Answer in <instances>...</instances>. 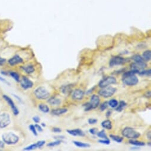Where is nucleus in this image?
<instances>
[{
  "instance_id": "f257e3e1",
  "label": "nucleus",
  "mask_w": 151,
  "mask_h": 151,
  "mask_svg": "<svg viewBox=\"0 0 151 151\" xmlns=\"http://www.w3.org/2000/svg\"><path fill=\"white\" fill-rule=\"evenodd\" d=\"M2 139L5 144L8 145H15L19 141V137L12 132L5 133L2 135Z\"/></svg>"
},
{
  "instance_id": "f03ea898",
  "label": "nucleus",
  "mask_w": 151,
  "mask_h": 151,
  "mask_svg": "<svg viewBox=\"0 0 151 151\" xmlns=\"http://www.w3.org/2000/svg\"><path fill=\"white\" fill-rule=\"evenodd\" d=\"M123 136L129 139H136L140 137V134L133 128L126 127L123 129L122 131Z\"/></svg>"
},
{
  "instance_id": "7ed1b4c3",
  "label": "nucleus",
  "mask_w": 151,
  "mask_h": 151,
  "mask_svg": "<svg viewBox=\"0 0 151 151\" xmlns=\"http://www.w3.org/2000/svg\"><path fill=\"white\" fill-rule=\"evenodd\" d=\"M35 96L39 99H46L49 97L50 93L44 87H39L34 91Z\"/></svg>"
},
{
  "instance_id": "20e7f679",
  "label": "nucleus",
  "mask_w": 151,
  "mask_h": 151,
  "mask_svg": "<svg viewBox=\"0 0 151 151\" xmlns=\"http://www.w3.org/2000/svg\"><path fill=\"white\" fill-rule=\"evenodd\" d=\"M117 89L112 87H106L103 88L98 91V94L104 98H108L111 97L116 92Z\"/></svg>"
},
{
  "instance_id": "39448f33",
  "label": "nucleus",
  "mask_w": 151,
  "mask_h": 151,
  "mask_svg": "<svg viewBox=\"0 0 151 151\" xmlns=\"http://www.w3.org/2000/svg\"><path fill=\"white\" fill-rule=\"evenodd\" d=\"M11 123V117L7 113L0 114V129H4Z\"/></svg>"
},
{
  "instance_id": "423d86ee",
  "label": "nucleus",
  "mask_w": 151,
  "mask_h": 151,
  "mask_svg": "<svg viewBox=\"0 0 151 151\" xmlns=\"http://www.w3.org/2000/svg\"><path fill=\"white\" fill-rule=\"evenodd\" d=\"M117 80L115 77H113V76H107V77L104 78V79L101 80V81L98 83V86L100 88H104V87H108L110 85L115 84Z\"/></svg>"
},
{
  "instance_id": "0eeeda50",
  "label": "nucleus",
  "mask_w": 151,
  "mask_h": 151,
  "mask_svg": "<svg viewBox=\"0 0 151 151\" xmlns=\"http://www.w3.org/2000/svg\"><path fill=\"white\" fill-rule=\"evenodd\" d=\"M123 82L128 86H134L138 83L139 79L135 75H132L123 78Z\"/></svg>"
},
{
  "instance_id": "6e6552de",
  "label": "nucleus",
  "mask_w": 151,
  "mask_h": 151,
  "mask_svg": "<svg viewBox=\"0 0 151 151\" xmlns=\"http://www.w3.org/2000/svg\"><path fill=\"white\" fill-rule=\"evenodd\" d=\"M129 59L122 58L120 56H114L111 58L109 62V65L110 67H113L114 66L121 65L127 62Z\"/></svg>"
},
{
  "instance_id": "1a4fd4ad",
  "label": "nucleus",
  "mask_w": 151,
  "mask_h": 151,
  "mask_svg": "<svg viewBox=\"0 0 151 151\" xmlns=\"http://www.w3.org/2000/svg\"><path fill=\"white\" fill-rule=\"evenodd\" d=\"M20 86L23 90H27L28 89L31 88L33 87L34 83L31 80H30L29 78L27 77V76H23L21 78V80H20Z\"/></svg>"
},
{
  "instance_id": "9d476101",
  "label": "nucleus",
  "mask_w": 151,
  "mask_h": 151,
  "mask_svg": "<svg viewBox=\"0 0 151 151\" xmlns=\"http://www.w3.org/2000/svg\"><path fill=\"white\" fill-rule=\"evenodd\" d=\"M3 98L4 99V100L6 101V102L8 103L9 106L11 108L12 113H13L14 115H17L19 114V110L18 109V108L15 106V104H14V101L10 97H8V95H3Z\"/></svg>"
},
{
  "instance_id": "9b49d317",
  "label": "nucleus",
  "mask_w": 151,
  "mask_h": 151,
  "mask_svg": "<svg viewBox=\"0 0 151 151\" xmlns=\"http://www.w3.org/2000/svg\"><path fill=\"white\" fill-rule=\"evenodd\" d=\"M23 61H24L23 59L21 56L18 55H15L8 60V63L10 66H13L18 65V64L23 63Z\"/></svg>"
},
{
  "instance_id": "f8f14e48",
  "label": "nucleus",
  "mask_w": 151,
  "mask_h": 151,
  "mask_svg": "<svg viewBox=\"0 0 151 151\" xmlns=\"http://www.w3.org/2000/svg\"><path fill=\"white\" fill-rule=\"evenodd\" d=\"M99 102H100V99H99V96L94 94L91 97L90 101L89 103H90L92 109H95L99 106Z\"/></svg>"
},
{
  "instance_id": "ddd939ff",
  "label": "nucleus",
  "mask_w": 151,
  "mask_h": 151,
  "mask_svg": "<svg viewBox=\"0 0 151 151\" xmlns=\"http://www.w3.org/2000/svg\"><path fill=\"white\" fill-rule=\"evenodd\" d=\"M72 99L74 100H81L84 96V91L81 89H76L72 93Z\"/></svg>"
},
{
  "instance_id": "4468645a",
  "label": "nucleus",
  "mask_w": 151,
  "mask_h": 151,
  "mask_svg": "<svg viewBox=\"0 0 151 151\" xmlns=\"http://www.w3.org/2000/svg\"><path fill=\"white\" fill-rule=\"evenodd\" d=\"M66 131L69 135L74 136H84L85 134L82 130L79 129H76L74 130H67Z\"/></svg>"
},
{
  "instance_id": "2eb2a0df",
  "label": "nucleus",
  "mask_w": 151,
  "mask_h": 151,
  "mask_svg": "<svg viewBox=\"0 0 151 151\" xmlns=\"http://www.w3.org/2000/svg\"><path fill=\"white\" fill-rule=\"evenodd\" d=\"M146 63L145 62H143V63H132L131 64L130 67L131 69H136V70L139 71L140 69H144L145 67H146Z\"/></svg>"
},
{
  "instance_id": "dca6fc26",
  "label": "nucleus",
  "mask_w": 151,
  "mask_h": 151,
  "mask_svg": "<svg viewBox=\"0 0 151 151\" xmlns=\"http://www.w3.org/2000/svg\"><path fill=\"white\" fill-rule=\"evenodd\" d=\"M47 103L51 106H59L61 104V100L56 97H52L48 99Z\"/></svg>"
},
{
  "instance_id": "f3484780",
  "label": "nucleus",
  "mask_w": 151,
  "mask_h": 151,
  "mask_svg": "<svg viewBox=\"0 0 151 151\" xmlns=\"http://www.w3.org/2000/svg\"><path fill=\"white\" fill-rule=\"evenodd\" d=\"M21 68L27 74H31L35 72V71L34 66L33 65H31V64H29V65H27L26 66H21Z\"/></svg>"
},
{
  "instance_id": "a211bd4d",
  "label": "nucleus",
  "mask_w": 151,
  "mask_h": 151,
  "mask_svg": "<svg viewBox=\"0 0 151 151\" xmlns=\"http://www.w3.org/2000/svg\"><path fill=\"white\" fill-rule=\"evenodd\" d=\"M68 111L67 108H58L52 110L51 113L54 115H60L63 114Z\"/></svg>"
},
{
  "instance_id": "6ab92c4d",
  "label": "nucleus",
  "mask_w": 151,
  "mask_h": 151,
  "mask_svg": "<svg viewBox=\"0 0 151 151\" xmlns=\"http://www.w3.org/2000/svg\"><path fill=\"white\" fill-rule=\"evenodd\" d=\"M60 91L66 95H68L72 92V88L70 85H64L60 88Z\"/></svg>"
},
{
  "instance_id": "aec40b11",
  "label": "nucleus",
  "mask_w": 151,
  "mask_h": 151,
  "mask_svg": "<svg viewBox=\"0 0 151 151\" xmlns=\"http://www.w3.org/2000/svg\"><path fill=\"white\" fill-rule=\"evenodd\" d=\"M73 143L76 146L78 147H81V148H88V147H90V145L87 143H83V142L76 141V140H74Z\"/></svg>"
},
{
  "instance_id": "412c9836",
  "label": "nucleus",
  "mask_w": 151,
  "mask_h": 151,
  "mask_svg": "<svg viewBox=\"0 0 151 151\" xmlns=\"http://www.w3.org/2000/svg\"><path fill=\"white\" fill-rule=\"evenodd\" d=\"M101 126L104 129L107 130H111L112 129V123L110 120H106L103 121L101 123Z\"/></svg>"
},
{
  "instance_id": "4be33fe9",
  "label": "nucleus",
  "mask_w": 151,
  "mask_h": 151,
  "mask_svg": "<svg viewBox=\"0 0 151 151\" xmlns=\"http://www.w3.org/2000/svg\"><path fill=\"white\" fill-rule=\"evenodd\" d=\"M38 107L39 110L44 113H47L49 111V107L47 105L45 104H43V103L40 104L39 105Z\"/></svg>"
},
{
  "instance_id": "5701e85b",
  "label": "nucleus",
  "mask_w": 151,
  "mask_h": 151,
  "mask_svg": "<svg viewBox=\"0 0 151 151\" xmlns=\"http://www.w3.org/2000/svg\"><path fill=\"white\" fill-rule=\"evenodd\" d=\"M142 57L145 61H149V60H150L151 59V51L150 50H147V51H145L143 53Z\"/></svg>"
},
{
  "instance_id": "b1692460",
  "label": "nucleus",
  "mask_w": 151,
  "mask_h": 151,
  "mask_svg": "<svg viewBox=\"0 0 151 151\" xmlns=\"http://www.w3.org/2000/svg\"><path fill=\"white\" fill-rule=\"evenodd\" d=\"M129 143L131 145L136 146H143L145 145V143L144 142L138 141V140H135L133 139H130Z\"/></svg>"
},
{
  "instance_id": "393cba45",
  "label": "nucleus",
  "mask_w": 151,
  "mask_h": 151,
  "mask_svg": "<svg viewBox=\"0 0 151 151\" xmlns=\"http://www.w3.org/2000/svg\"><path fill=\"white\" fill-rule=\"evenodd\" d=\"M9 75H10L16 82H19L20 78V75L17 72H14V71H10L9 72Z\"/></svg>"
},
{
  "instance_id": "a878e982",
  "label": "nucleus",
  "mask_w": 151,
  "mask_h": 151,
  "mask_svg": "<svg viewBox=\"0 0 151 151\" xmlns=\"http://www.w3.org/2000/svg\"><path fill=\"white\" fill-rule=\"evenodd\" d=\"M126 105L127 104H126L125 101H120V103H119V104H118L117 106L115 107V110H116L117 111L121 112L123 110V108L126 106Z\"/></svg>"
},
{
  "instance_id": "bb28decb",
  "label": "nucleus",
  "mask_w": 151,
  "mask_h": 151,
  "mask_svg": "<svg viewBox=\"0 0 151 151\" xmlns=\"http://www.w3.org/2000/svg\"><path fill=\"white\" fill-rule=\"evenodd\" d=\"M131 59H132L136 63H143V62H145V60H144L143 58L139 55H134V56H132Z\"/></svg>"
},
{
  "instance_id": "cd10ccee",
  "label": "nucleus",
  "mask_w": 151,
  "mask_h": 151,
  "mask_svg": "<svg viewBox=\"0 0 151 151\" xmlns=\"http://www.w3.org/2000/svg\"><path fill=\"white\" fill-rule=\"evenodd\" d=\"M139 70H136V69H131V71L124 72L123 75V78L126 77V76H130V75H136V74H139Z\"/></svg>"
},
{
  "instance_id": "c85d7f7f",
  "label": "nucleus",
  "mask_w": 151,
  "mask_h": 151,
  "mask_svg": "<svg viewBox=\"0 0 151 151\" xmlns=\"http://www.w3.org/2000/svg\"><path fill=\"white\" fill-rule=\"evenodd\" d=\"M110 137L112 140H113L114 141L117 142V143H122L123 140V138L122 137L117 136V135H110Z\"/></svg>"
},
{
  "instance_id": "c756f323",
  "label": "nucleus",
  "mask_w": 151,
  "mask_h": 151,
  "mask_svg": "<svg viewBox=\"0 0 151 151\" xmlns=\"http://www.w3.org/2000/svg\"><path fill=\"white\" fill-rule=\"evenodd\" d=\"M97 136L99 138L103 139H108L107 136L104 130H102L100 131H98L97 133Z\"/></svg>"
},
{
  "instance_id": "7c9ffc66",
  "label": "nucleus",
  "mask_w": 151,
  "mask_h": 151,
  "mask_svg": "<svg viewBox=\"0 0 151 151\" xmlns=\"http://www.w3.org/2000/svg\"><path fill=\"white\" fill-rule=\"evenodd\" d=\"M118 104H119L118 101H117V99H111L108 102V105H109V106L113 108H114L116 107Z\"/></svg>"
},
{
  "instance_id": "2f4dec72",
  "label": "nucleus",
  "mask_w": 151,
  "mask_h": 151,
  "mask_svg": "<svg viewBox=\"0 0 151 151\" xmlns=\"http://www.w3.org/2000/svg\"><path fill=\"white\" fill-rule=\"evenodd\" d=\"M139 75L140 76H148V77H150L151 75V70L150 69H148V70H144L142 71L141 72H139Z\"/></svg>"
},
{
  "instance_id": "473e14b6",
  "label": "nucleus",
  "mask_w": 151,
  "mask_h": 151,
  "mask_svg": "<svg viewBox=\"0 0 151 151\" xmlns=\"http://www.w3.org/2000/svg\"><path fill=\"white\" fill-rule=\"evenodd\" d=\"M37 148H39V147H38V146H37V143H36L35 144H32V145H31L28 146L24 147V148L23 149V150H33V149H37Z\"/></svg>"
},
{
  "instance_id": "72a5a7b5",
  "label": "nucleus",
  "mask_w": 151,
  "mask_h": 151,
  "mask_svg": "<svg viewBox=\"0 0 151 151\" xmlns=\"http://www.w3.org/2000/svg\"><path fill=\"white\" fill-rule=\"evenodd\" d=\"M61 143H62V140L58 139V140H57L55 142H50V143H49L47 144V146H49V147H53V146H55L60 145V144Z\"/></svg>"
},
{
  "instance_id": "f704fd0d",
  "label": "nucleus",
  "mask_w": 151,
  "mask_h": 151,
  "mask_svg": "<svg viewBox=\"0 0 151 151\" xmlns=\"http://www.w3.org/2000/svg\"><path fill=\"white\" fill-rule=\"evenodd\" d=\"M29 129L31 130V131L32 133H33V134L35 135V136H37V130L36 129L35 125H33V124H30L29 126Z\"/></svg>"
},
{
  "instance_id": "c9c22d12",
  "label": "nucleus",
  "mask_w": 151,
  "mask_h": 151,
  "mask_svg": "<svg viewBox=\"0 0 151 151\" xmlns=\"http://www.w3.org/2000/svg\"><path fill=\"white\" fill-rule=\"evenodd\" d=\"M107 106H108V102L106 101V102L103 103L102 104L100 105L99 109H100L101 111H104V110H106L107 108Z\"/></svg>"
},
{
  "instance_id": "e433bc0d",
  "label": "nucleus",
  "mask_w": 151,
  "mask_h": 151,
  "mask_svg": "<svg viewBox=\"0 0 151 151\" xmlns=\"http://www.w3.org/2000/svg\"><path fill=\"white\" fill-rule=\"evenodd\" d=\"M83 107H84L85 111H90V110H92L91 107V105L89 102L83 104Z\"/></svg>"
},
{
  "instance_id": "4c0bfd02",
  "label": "nucleus",
  "mask_w": 151,
  "mask_h": 151,
  "mask_svg": "<svg viewBox=\"0 0 151 151\" xmlns=\"http://www.w3.org/2000/svg\"><path fill=\"white\" fill-rule=\"evenodd\" d=\"M99 143L104 144V145H109L110 143V141L109 139H103V140H98Z\"/></svg>"
},
{
  "instance_id": "58836bf2",
  "label": "nucleus",
  "mask_w": 151,
  "mask_h": 151,
  "mask_svg": "<svg viewBox=\"0 0 151 151\" xmlns=\"http://www.w3.org/2000/svg\"><path fill=\"white\" fill-rule=\"evenodd\" d=\"M89 132L92 135H95L98 132V130L97 128H92V129H90L89 130Z\"/></svg>"
},
{
  "instance_id": "ea45409f",
  "label": "nucleus",
  "mask_w": 151,
  "mask_h": 151,
  "mask_svg": "<svg viewBox=\"0 0 151 151\" xmlns=\"http://www.w3.org/2000/svg\"><path fill=\"white\" fill-rule=\"evenodd\" d=\"M98 122L97 119H89L88 120V123L90 124H94L97 123Z\"/></svg>"
},
{
  "instance_id": "a19ab883",
  "label": "nucleus",
  "mask_w": 151,
  "mask_h": 151,
  "mask_svg": "<svg viewBox=\"0 0 151 151\" xmlns=\"http://www.w3.org/2000/svg\"><path fill=\"white\" fill-rule=\"evenodd\" d=\"M46 143V141L45 140H39L37 142V146H38V147L39 148H41L43 146L44 144Z\"/></svg>"
},
{
  "instance_id": "79ce46f5",
  "label": "nucleus",
  "mask_w": 151,
  "mask_h": 151,
  "mask_svg": "<svg viewBox=\"0 0 151 151\" xmlns=\"http://www.w3.org/2000/svg\"><path fill=\"white\" fill-rule=\"evenodd\" d=\"M35 126L36 129V130L39 131V132H42L43 129L40 125H39L38 124H36L35 125Z\"/></svg>"
},
{
  "instance_id": "37998d69",
  "label": "nucleus",
  "mask_w": 151,
  "mask_h": 151,
  "mask_svg": "<svg viewBox=\"0 0 151 151\" xmlns=\"http://www.w3.org/2000/svg\"><path fill=\"white\" fill-rule=\"evenodd\" d=\"M32 119H33V120L34 121V122H35V123H39L40 122V117H39V116L33 117V118H32Z\"/></svg>"
},
{
  "instance_id": "c03bdc74",
  "label": "nucleus",
  "mask_w": 151,
  "mask_h": 151,
  "mask_svg": "<svg viewBox=\"0 0 151 151\" xmlns=\"http://www.w3.org/2000/svg\"><path fill=\"white\" fill-rule=\"evenodd\" d=\"M52 131L55 133H60L62 131V130H61V129H60V128L54 127V128H53Z\"/></svg>"
},
{
  "instance_id": "a18cd8bd",
  "label": "nucleus",
  "mask_w": 151,
  "mask_h": 151,
  "mask_svg": "<svg viewBox=\"0 0 151 151\" xmlns=\"http://www.w3.org/2000/svg\"><path fill=\"white\" fill-rule=\"evenodd\" d=\"M0 81H1V82H4V83H6L7 85H11L10 83H9L7 81L6 79H5V78H3V77H2V76H0Z\"/></svg>"
},
{
  "instance_id": "49530a36",
  "label": "nucleus",
  "mask_w": 151,
  "mask_h": 151,
  "mask_svg": "<svg viewBox=\"0 0 151 151\" xmlns=\"http://www.w3.org/2000/svg\"><path fill=\"white\" fill-rule=\"evenodd\" d=\"M5 62H6V59L0 56V65H3L5 63Z\"/></svg>"
},
{
  "instance_id": "de8ad7c7",
  "label": "nucleus",
  "mask_w": 151,
  "mask_h": 151,
  "mask_svg": "<svg viewBox=\"0 0 151 151\" xmlns=\"http://www.w3.org/2000/svg\"><path fill=\"white\" fill-rule=\"evenodd\" d=\"M4 146H5L4 142L3 141H1V140H0V149L4 148Z\"/></svg>"
},
{
  "instance_id": "09e8293b",
  "label": "nucleus",
  "mask_w": 151,
  "mask_h": 151,
  "mask_svg": "<svg viewBox=\"0 0 151 151\" xmlns=\"http://www.w3.org/2000/svg\"><path fill=\"white\" fill-rule=\"evenodd\" d=\"M95 88H96V87H95V86H94V87H92V88L91 89V90H88V91H87V94H91L92 91H93V90H94Z\"/></svg>"
},
{
  "instance_id": "8fccbe9b",
  "label": "nucleus",
  "mask_w": 151,
  "mask_h": 151,
  "mask_svg": "<svg viewBox=\"0 0 151 151\" xmlns=\"http://www.w3.org/2000/svg\"><path fill=\"white\" fill-rule=\"evenodd\" d=\"M1 74L2 75H4V76H7V75H9V72H7V71H2L1 72Z\"/></svg>"
},
{
  "instance_id": "3c124183",
  "label": "nucleus",
  "mask_w": 151,
  "mask_h": 151,
  "mask_svg": "<svg viewBox=\"0 0 151 151\" xmlns=\"http://www.w3.org/2000/svg\"><path fill=\"white\" fill-rule=\"evenodd\" d=\"M55 139H65V136H55L54 137Z\"/></svg>"
},
{
  "instance_id": "603ef678",
  "label": "nucleus",
  "mask_w": 151,
  "mask_h": 151,
  "mask_svg": "<svg viewBox=\"0 0 151 151\" xmlns=\"http://www.w3.org/2000/svg\"><path fill=\"white\" fill-rule=\"evenodd\" d=\"M111 111H110V110H108V111L106 113V117H110V115H111Z\"/></svg>"
},
{
  "instance_id": "864d4df0",
  "label": "nucleus",
  "mask_w": 151,
  "mask_h": 151,
  "mask_svg": "<svg viewBox=\"0 0 151 151\" xmlns=\"http://www.w3.org/2000/svg\"><path fill=\"white\" fill-rule=\"evenodd\" d=\"M150 135H151L150 131H149V132L147 133V139H149V140H150V138H151Z\"/></svg>"
},
{
  "instance_id": "5fc2aeb1",
  "label": "nucleus",
  "mask_w": 151,
  "mask_h": 151,
  "mask_svg": "<svg viewBox=\"0 0 151 151\" xmlns=\"http://www.w3.org/2000/svg\"><path fill=\"white\" fill-rule=\"evenodd\" d=\"M13 96H14V97H15L16 98L19 99V101H20V102H21V101H21V99L19 97H18V96H17V95H15V94H13Z\"/></svg>"
},
{
  "instance_id": "6e6d98bb",
  "label": "nucleus",
  "mask_w": 151,
  "mask_h": 151,
  "mask_svg": "<svg viewBox=\"0 0 151 151\" xmlns=\"http://www.w3.org/2000/svg\"><path fill=\"white\" fill-rule=\"evenodd\" d=\"M42 126L43 127H46V124H45V123H42Z\"/></svg>"
},
{
  "instance_id": "4d7b16f0",
  "label": "nucleus",
  "mask_w": 151,
  "mask_h": 151,
  "mask_svg": "<svg viewBox=\"0 0 151 151\" xmlns=\"http://www.w3.org/2000/svg\"><path fill=\"white\" fill-rule=\"evenodd\" d=\"M139 147H134L133 148H131V149H132V150H135V149H138Z\"/></svg>"
},
{
  "instance_id": "13d9d810",
  "label": "nucleus",
  "mask_w": 151,
  "mask_h": 151,
  "mask_svg": "<svg viewBox=\"0 0 151 151\" xmlns=\"http://www.w3.org/2000/svg\"><path fill=\"white\" fill-rule=\"evenodd\" d=\"M148 145L149 146H150V142H149V143H148Z\"/></svg>"
}]
</instances>
